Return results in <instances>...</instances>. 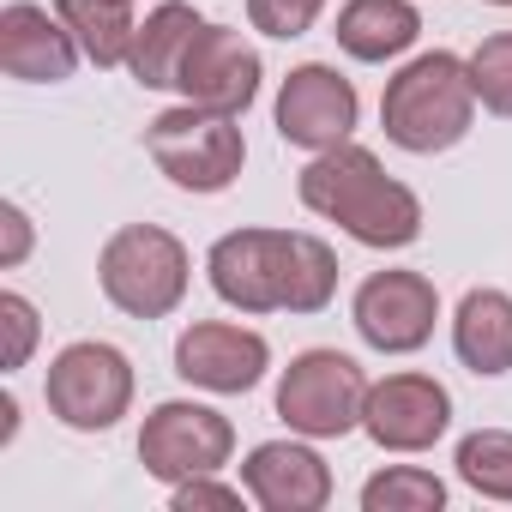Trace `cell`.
<instances>
[{"label": "cell", "instance_id": "d6986e66", "mask_svg": "<svg viewBox=\"0 0 512 512\" xmlns=\"http://www.w3.org/2000/svg\"><path fill=\"white\" fill-rule=\"evenodd\" d=\"M55 13H61V25L79 37L85 61H97V67H127L133 37H139L133 7H121V0H55Z\"/></svg>", "mask_w": 512, "mask_h": 512}, {"label": "cell", "instance_id": "277c9868", "mask_svg": "<svg viewBox=\"0 0 512 512\" xmlns=\"http://www.w3.org/2000/svg\"><path fill=\"white\" fill-rule=\"evenodd\" d=\"M187 278L193 260L181 235H169L163 223H127L97 253V284L109 308H121L127 320H169L187 296Z\"/></svg>", "mask_w": 512, "mask_h": 512}, {"label": "cell", "instance_id": "ffe728a7", "mask_svg": "<svg viewBox=\"0 0 512 512\" xmlns=\"http://www.w3.org/2000/svg\"><path fill=\"white\" fill-rule=\"evenodd\" d=\"M458 482L476 488L482 500H512V428H476L452 452Z\"/></svg>", "mask_w": 512, "mask_h": 512}, {"label": "cell", "instance_id": "4fadbf2b", "mask_svg": "<svg viewBox=\"0 0 512 512\" xmlns=\"http://www.w3.org/2000/svg\"><path fill=\"white\" fill-rule=\"evenodd\" d=\"M175 91L199 109H217V115H247L253 97H260V49H253L241 31L229 25H205L181 61V79Z\"/></svg>", "mask_w": 512, "mask_h": 512}, {"label": "cell", "instance_id": "30bf717a", "mask_svg": "<svg viewBox=\"0 0 512 512\" xmlns=\"http://www.w3.org/2000/svg\"><path fill=\"white\" fill-rule=\"evenodd\" d=\"M356 115H362V97L356 85L326 67V61H302L284 91H278V139L296 145V151H332L356 133Z\"/></svg>", "mask_w": 512, "mask_h": 512}, {"label": "cell", "instance_id": "e0dca14e", "mask_svg": "<svg viewBox=\"0 0 512 512\" xmlns=\"http://www.w3.org/2000/svg\"><path fill=\"white\" fill-rule=\"evenodd\" d=\"M199 31H205V19L193 13V0H163V7L145 13V25H139V37H133L127 73H133L145 91H175L181 61H187V49H193Z\"/></svg>", "mask_w": 512, "mask_h": 512}, {"label": "cell", "instance_id": "3957f363", "mask_svg": "<svg viewBox=\"0 0 512 512\" xmlns=\"http://www.w3.org/2000/svg\"><path fill=\"white\" fill-rule=\"evenodd\" d=\"M476 121V85H470V61L434 49L416 55L410 67H398L380 91V127L398 151L410 157H434L452 151Z\"/></svg>", "mask_w": 512, "mask_h": 512}, {"label": "cell", "instance_id": "7402d4cb", "mask_svg": "<svg viewBox=\"0 0 512 512\" xmlns=\"http://www.w3.org/2000/svg\"><path fill=\"white\" fill-rule=\"evenodd\" d=\"M470 85H476V103L500 121H512V31H494L476 43L470 55Z\"/></svg>", "mask_w": 512, "mask_h": 512}, {"label": "cell", "instance_id": "9c48e42d", "mask_svg": "<svg viewBox=\"0 0 512 512\" xmlns=\"http://www.w3.org/2000/svg\"><path fill=\"white\" fill-rule=\"evenodd\" d=\"M350 320L362 332L368 350L380 356H416L428 338H434V320H440V296L422 272H368L356 302H350Z\"/></svg>", "mask_w": 512, "mask_h": 512}, {"label": "cell", "instance_id": "8fae6325", "mask_svg": "<svg viewBox=\"0 0 512 512\" xmlns=\"http://www.w3.org/2000/svg\"><path fill=\"white\" fill-rule=\"evenodd\" d=\"M272 368V344L253 326H229V320H193L175 338V374L199 392L217 398H241L266 380Z\"/></svg>", "mask_w": 512, "mask_h": 512}, {"label": "cell", "instance_id": "ac0fdd59", "mask_svg": "<svg viewBox=\"0 0 512 512\" xmlns=\"http://www.w3.org/2000/svg\"><path fill=\"white\" fill-rule=\"evenodd\" d=\"M332 37H338V49L350 61L380 67V61H398L422 37V13L410 7V0H344Z\"/></svg>", "mask_w": 512, "mask_h": 512}, {"label": "cell", "instance_id": "52a82bcc", "mask_svg": "<svg viewBox=\"0 0 512 512\" xmlns=\"http://www.w3.org/2000/svg\"><path fill=\"white\" fill-rule=\"evenodd\" d=\"M368 374L356 356L344 350H302L290 356V368L278 374V416L290 422V434L308 440H344L362 428V404H368Z\"/></svg>", "mask_w": 512, "mask_h": 512}, {"label": "cell", "instance_id": "2e32d148", "mask_svg": "<svg viewBox=\"0 0 512 512\" xmlns=\"http://www.w3.org/2000/svg\"><path fill=\"white\" fill-rule=\"evenodd\" d=\"M452 350L476 380L512 374V296L506 290H464L452 314Z\"/></svg>", "mask_w": 512, "mask_h": 512}, {"label": "cell", "instance_id": "ba28073f", "mask_svg": "<svg viewBox=\"0 0 512 512\" xmlns=\"http://www.w3.org/2000/svg\"><path fill=\"white\" fill-rule=\"evenodd\" d=\"M235 452V428L223 410L193 404V398H169L145 416L139 428V464L157 482H193V476H217Z\"/></svg>", "mask_w": 512, "mask_h": 512}, {"label": "cell", "instance_id": "44dd1931", "mask_svg": "<svg viewBox=\"0 0 512 512\" xmlns=\"http://www.w3.org/2000/svg\"><path fill=\"white\" fill-rule=\"evenodd\" d=\"M446 482L422 464H386L362 482V512H440Z\"/></svg>", "mask_w": 512, "mask_h": 512}, {"label": "cell", "instance_id": "4316f807", "mask_svg": "<svg viewBox=\"0 0 512 512\" xmlns=\"http://www.w3.org/2000/svg\"><path fill=\"white\" fill-rule=\"evenodd\" d=\"M13 434H19V398L7 392L0 398V446H13Z\"/></svg>", "mask_w": 512, "mask_h": 512}, {"label": "cell", "instance_id": "d4e9b609", "mask_svg": "<svg viewBox=\"0 0 512 512\" xmlns=\"http://www.w3.org/2000/svg\"><path fill=\"white\" fill-rule=\"evenodd\" d=\"M241 500H247V488L217 482V476H193V482H175L169 488V506L175 512H235Z\"/></svg>", "mask_w": 512, "mask_h": 512}, {"label": "cell", "instance_id": "83f0119b", "mask_svg": "<svg viewBox=\"0 0 512 512\" xmlns=\"http://www.w3.org/2000/svg\"><path fill=\"white\" fill-rule=\"evenodd\" d=\"M488 7H512V0H488Z\"/></svg>", "mask_w": 512, "mask_h": 512}, {"label": "cell", "instance_id": "cb8c5ba5", "mask_svg": "<svg viewBox=\"0 0 512 512\" xmlns=\"http://www.w3.org/2000/svg\"><path fill=\"white\" fill-rule=\"evenodd\" d=\"M0 332H7V374H19L25 362H31V350H37V308L19 296V290H7L0 296Z\"/></svg>", "mask_w": 512, "mask_h": 512}, {"label": "cell", "instance_id": "9a60e30c", "mask_svg": "<svg viewBox=\"0 0 512 512\" xmlns=\"http://www.w3.org/2000/svg\"><path fill=\"white\" fill-rule=\"evenodd\" d=\"M79 37L61 25V13L31 7V0H13L0 13V73L19 85H61L79 67Z\"/></svg>", "mask_w": 512, "mask_h": 512}, {"label": "cell", "instance_id": "f1b7e54d", "mask_svg": "<svg viewBox=\"0 0 512 512\" xmlns=\"http://www.w3.org/2000/svg\"><path fill=\"white\" fill-rule=\"evenodd\" d=\"M121 7H133V0H121Z\"/></svg>", "mask_w": 512, "mask_h": 512}, {"label": "cell", "instance_id": "484cf974", "mask_svg": "<svg viewBox=\"0 0 512 512\" xmlns=\"http://www.w3.org/2000/svg\"><path fill=\"white\" fill-rule=\"evenodd\" d=\"M31 241H37V235H31L25 205H13V199H7V205H0V266H7V272H13V266H25V260H31Z\"/></svg>", "mask_w": 512, "mask_h": 512}, {"label": "cell", "instance_id": "5bb4252c", "mask_svg": "<svg viewBox=\"0 0 512 512\" xmlns=\"http://www.w3.org/2000/svg\"><path fill=\"white\" fill-rule=\"evenodd\" d=\"M241 488L266 512H320L332 500V464L302 440H266L241 458Z\"/></svg>", "mask_w": 512, "mask_h": 512}, {"label": "cell", "instance_id": "8992f818", "mask_svg": "<svg viewBox=\"0 0 512 512\" xmlns=\"http://www.w3.org/2000/svg\"><path fill=\"white\" fill-rule=\"evenodd\" d=\"M43 398L49 416L73 434H109L127 410H133V362L103 344V338H79L67 344L49 374H43Z\"/></svg>", "mask_w": 512, "mask_h": 512}, {"label": "cell", "instance_id": "7a4b0ae2", "mask_svg": "<svg viewBox=\"0 0 512 512\" xmlns=\"http://www.w3.org/2000/svg\"><path fill=\"white\" fill-rule=\"evenodd\" d=\"M296 193L314 217L338 223L362 247L392 253V247H410L422 235V199L404 181H392L368 145L344 139L332 151H314V163L296 175Z\"/></svg>", "mask_w": 512, "mask_h": 512}, {"label": "cell", "instance_id": "7c38bea8", "mask_svg": "<svg viewBox=\"0 0 512 512\" xmlns=\"http://www.w3.org/2000/svg\"><path fill=\"white\" fill-rule=\"evenodd\" d=\"M452 428V392L434 374H386L368 386L362 434L380 452H428Z\"/></svg>", "mask_w": 512, "mask_h": 512}, {"label": "cell", "instance_id": "5b68a950", "mask_svg": "<svg viewBox=\"0 0 512 512\" xmlns=\"http://www.w3.org/2000/svg\"><path fill=\"white\" fill-rule=\"evenodd\" d=\"M145 151L181 193H223V187H235V175L247 163V139H241L235 115H217L199 103L163 109L145 127Z\"/></svg>", "mask_w": 512, "mask_h": 512}, {"label": "cell", "instance_id": "6da1fadb", "mask_svg": "<svg viewBox=\"0 0 512 512\" xmlns=\"http://www.w3.org/2000/svg\"><path fill=\"white\" fill-rule=\"evenodd\" d=\"M205 278L235 314H320L338 296V253L308 229H229L205 253Z\"/></svg>", "mask_w": 512, "mask_h": 512}, {"label": "cell", "instance_id": "603a6c76", "mask_svg": "<svg viewBox=\"0 0 512 512\" xmlns=\"http://www.w3.org/2000/svg\"><path fill=\"white\" fill-rule=\"evenodd\" d=\"M326 0H247V25L260 37H278V43H296L320 25Z\"/></svg>", "mask_w": 512, "mask_h": 512}]
</instances>
